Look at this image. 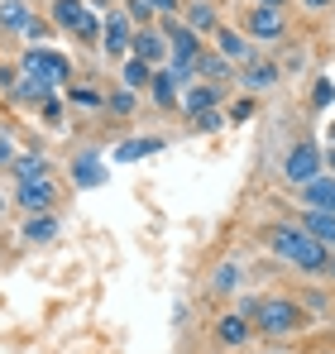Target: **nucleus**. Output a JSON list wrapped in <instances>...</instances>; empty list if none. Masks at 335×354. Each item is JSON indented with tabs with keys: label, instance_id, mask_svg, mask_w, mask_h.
Returning a JSON list of instances; mask_svg holds the SVG:
<instances>
[{
	"label": "nucleus",
	"instance_id": "nucleus-1",
	"mask_svg": "<svg viewBox=\"0 0 335 354\" xmlns=\"http://www.w3.org/2000/svg\"><path fill=\"white\" fill-rule=\"evenodd\" d=\"M269 244L278 249L287 263H297L302 273H326V263H331V254H326L321 239L302 235V230H287V225H273L269 230Z\"/></svg>",
	"mask_w": 335,
	"mask_h": 354
},
{
	"label": "nucleus",
	"instance_id": "nucleus-2",
	"mask_svg": "<svg viewBox=\"0 0 335 354\" xmlns=\"http://www.w3.org/2000/svg\"><path fill=\"white\" fill-rule=\"evenodd\" d=\"M24 77H34V82H44V86H57V82H67V77H72V67H67L62 53L29 48V53H24Z\"/></svg>",
	"mask_w": 335,
	"mask_h": 354
},
{
	"label": "nucleus",
	"instance_id": "nucleus-3",
	"mask_svg": "<svg viewBox=\"0 0 335 354\" xmlns=\"http://www.w3.org/2000/svg\"><path fill=\"white\" fill-rule=\"evenodd\" d=\"M249 316H259V326H264L269 335H287V330L297 326V306H292V301H282V297H273V301H259Z\"/></svg>",
	"mask_w": 335,
	"mask_h": 354
},
{
	"label": "nucleus",
	"instance_id": "nucleus-4",
	"mask_svg": "<svg viewBox=\"0 0 335 354\" xmlns=\"http://www.w3.org/2000/svg\"><path fill=\"white\" fill-rule=\"evenodd\" d=\"M15 201H19L24 211H48V206L57 201L53 177H24V182H19V192H15Z\"/></svg>",
	"mask_w": 335,
	"mask_h": 354
},
{
	"label": "nucleus",
	"instance_id": "nucleus-5",
	"mask_svg": "<svg viewBox=\"0 0 335 354\" xmlns=\"http://www.w3.org/2000/svg\"><path fill=\"white\" fill-rule=\"evenodd\" d=\"M316 168H321V153H316L311 144H297V149L287 153V177H292V182H311Z\"/></svg>",
	"mask_w": 335,
	"mask_h": 354
},
{
	"label": "nucleus",
	"instance_id": "nucleus-6",
	"mask_svg": "<svg viewBox=\"0 0 335 354\" xmlns=\"http://www.w3.org/2000/svg\"><path fill=\"white\" fill-rule=\"evenodd\" d=\"M249 34H254V39H278L282 15L273 10V5H254V10H249Z\"/></svg>",
	"mask_w": 335,
	"mask_h": 354
},
{
	"label": "nucleus",
	"instance_id": "nucleus-7",
	"mask_svg": "<svg viewBox=\"0 0 335 354\" xmlns=\"http://www.w3.org/2000/svg\"><path fill=\"white\" fill-rule=\"evenodd\" d=\"M0 24L5 29H24V34H44L39 24H34V15H29V5H19V0H0Z\"/></svg>",
	"mask_w": 335,
	"mask_h": 354
},
{
	"label": "nucleus",
	"instance_id": "nucleus-8",
	"mask_svg": "<svg viewBox=\"0 0 335 354\" xmlns=\"http://www.w3.org/2000/svg\"><path fill=\"white\" fill-rule=\"evenodd\" d=\"M302 201H307L311 211H331L335 216V177H311L307 192H302Z\"/></svg>",
	"mask_w": 335,
	"mask_h": 354
},
{
	"label": "nucleus",
	"instance_id": "nucleus-9",
	"mask_svg": "<svg viewBox=\"0 0 335 354\" xmlns=\"http://www.w3.org/2000/svg\"><path fill=\"white\" fill-rule=\"evenodd\" d=\"M72 177H77L82 187H101V182H106V168H101L91 153H77V163H72Z\"/></svg>",
	"mask_w": 335,
	"mask_h": 354
},
{
	"label": "nucleus",
	"instance_id": "nucleus-10",
	"mask_svg": "<svg viewBox=\"0 0 335 354\" xmlns=\"http://www.w3.org/2000/svg\"><path fill=\"white\" fill-rule=\"evenodd\" d=\"M307 230H311V239H321V244H335V216L331 211H311L307 216Z\"/></svg>",
	"mask_w": 335,
	"mask_h": 354
},
{
	"label": "nucleus",
	"instance_id": "nucleus-11",
	"mask_svg": "<svg viewBox=\"0 0 335 354\" xmlns=\"http://www.w3.org/2000/svg\"><path fill=\"white\" fill-rule=\"evenodd\" d=\"M192 58H197V34H192V29H177V34H172V62L192 67Z\"/></svg>",
	"mask_w": 335,
	"mask_h": 354
},
{
	"label": "nucleus",
	"instance_id": "nucleus-12",
	"mask_svg": "<svg viewBox=\"0 0 335 354\" xmlns=\"http://www.w3.org/2000/svg\"><path fill=\"white\" fill-rule=\"evenodd\" d=\"M53 19L62 29H77L87 19V10H82V0H53Z\"/></svg>",
	"mask_w": 335,
	"mask_h": 354
},
{
	"label": "nucleus",
	"instance_id": "nucleus-13",
	"mask_svg": "<svg viewBox=\"0 0 335 354\" xmlns=\"http://www.w3.org/2000/svg\"><path fill=\"white\" fill-rule=\"evenodd\" d=\"M53 235H57L53 216H34V221H24V239H29V244H44V239H53Z\"/></svg>",
	"mask_w": 335,
	"mask_h": 354
},
{
	"label": "nucleus",
	"instance_id": "nucleus-14",
	"mask_svg": "<svg viewBox=\"0 0 335 354\" xmlns=\"http://www.w3.org/2000/svg\"><path fill=\"white\" fill-rule=\"evenodd\" d=\"M216 335H221L225 345H244V335H249V326H244V316H221V326H216Z\"/></svg>",
	"mask_w": 335,
	"mask_h": 354
},
{
	"label": "nucleus",
	"instance_id": "nucleus-15",
	"mask_svg": "<svg viewBox=\"0 0 335 354\" xmlns=\"http://www.w3.org/2000/svg\"><path fill=\"white\" fill-rule=\"evenodd\" d=\"M129 48V24L125 19H106V53H125Z\"/></svg>",
	"mask_w": 335,
	"mask_h": 354
},
{
	"label": "nucleus",
	"instance_id": "nucleus-16",
	"mask_svg": "<svg viewBox=\"0 0 335 354\" xmlns=\"http://www.w3.org/2000/svg\"><path fill=\"white\" fill-rule=\"evenodd\" d=\"M129 44H134V53H139L144 62L163 58V34H149V29H144V34H139V39H129Z\"/></svg>",
	"mask_w": 335,
	"mask_h": 354
},
{
	"label": "nucleus",
	"instance_id": "nucleus-17",
	"mask_svg": "<svg viewBox=\"0 0 335 354\" xmlns=\"http://www.w3.org/2000/svg\"><path fill=\"white\" fill-rule=\"evenodd\" d=\"M244 82H249V86H273V82H278V67H273V62H249Z\"/></svg>",
	"mask_w": 335,
	"mask_h": 354
},
{
	"label": "nucleus",
	"instance_id": "nucleus-18",
	"mask_svg": "<svg viewBox=\"0 0 335 354\" xmlns=\"http://www.w3.org/2000/svg\"><path fill=\"white\" fill-rule=\"evenodd\" d=\"M154 149H163V144H159V139H129V144H120V158L134 163V158H144V153H154Z\"/></svg>",
	"mask_w": 335,
	"mask_h": 354
},
{
	"label": "nucleus",
	"instance_id": "nucleus-19",
	"mask_svg": "<svg viewBox=\"0 0 335 354\" xmlns=\"http://www.w3.org/2000/svg\"><path fill=\"white\" fill-rule=\"evenodd\" d=\"M149 82H154V72H149L144 58H134L129 67H125V86H149Z\"/></svg>",
	"mask_w": 335,
	"mask_h": 354
},
{
	"label": "nucleus",
	"instance_id": "nucleus-20",
	"mask_svg": "<svg viewBox=\"0 0 335 354\" xmlns=\"http://www.w3.org/2000/svg\"><path fill=\"white\" fill-rule=\"evenodd\" d=\"M211 106H216V86H197V91L187 96V111H192V115H197V111H211Z\"/></svg>",
	"mask_w": 335,
	"mask_h": 354
},
{
	"label": "nucleus",
	"instance_id": "nucleus-21",
	"mask_svg": "<svg viewBox=\"0 0 335 354\" xmlns=\"http://www.w3.org/2000/svg\"><path fill=\"white\" fill-rule=\"evenodd\" d=\"M154 96H159V106H172V101H177V82H172V72H168V77H154Z\"/></svg>",
	"mask_w": 335,
	"mask_h": 354
},
{
	"label": "nucleus",
	"instance_id": "nucleus-22",
	"mask_svg": "<svg viewBox=\"0 0 335 354\" xmlns=\"http://www.w3.org/2000/svg\"><path fill=\"white\" fill-rule=\"evenodd\" d=\"M15 173H19V182H24V177H48V168H44V158L29 153V158H15Z\"/></svg>",
	"mask_w": 335,
	"mask_h": 354
},
{
	"label": "nucleus",
	"instance_id": "nucleus-23",
	"mask_svg": "<svg viewBox=\"0 0 335 354\" xmlns=\"http://www.w3.org/2000/svg\"><path fill=\"white\" fill-rule=\"evenodd\" d=\"M15 96H19V101H44V96H48V86H44V82H34V77H24V82L15 86Z\"/></svg>",
	"mask_w": 335,
	"mask_h": 354
},
{
	"label": "nucleus",
	"instance_id": "nucleus-24",
	"mask_svg": "<svg viewBox=\"0 0 335 354\" xmlns=\"http://www.w3.org/2000/svg\"><path fill=\"white\" fill-rule=\"evenodd\" d=\"M221 48H225V53H230V58H244V53H249V44H244L239 34H230V29H225V34H221Z\"/></svg>",
	"mask_w": 335,
	"mask_h": 354
},
{
	"label": "nucleus",
	"instance_id": "nucleus-25",
	"mask_svg": "<svg viewBox=\"0 0 335 354\" xmlns=\"http://www.w3.org/2000/svg\"><path fill=\"white\" fill-rule=\"evenodd\" d=\"M201 72H206L211 82H221V77H230V67H225V58H216V53H211V58H201Z\"/></svg>",
	"mask_w": 335,
	"mask_h": 354
},
{
	"label": "nucleus",
	"instance_id": "nucleus-26",
	"mask_svg": "<svg viewBox=\"0 0 335 354\" xmlns=\"http://www.w3.org/2000/svg\"><path fill=\"white\" fill-rule=\"evenodd\" d=\"M192 24H197V29H211V24H216L211 5H192Z\"/></svg>",
	"mask_w": 335,
	"mask_h": 354
},
{
	"label": "nucleus",
	"instance_id": "nucleus-27",
	"mask_svg": "<svg viewBox=\"0 0 335 354\" xmlns=\"http://www.w3.org/2000/svg\"><path fill=\"white\" fill-rule=\"evenodd\" d=\"M77 34H82L87 44H96V34H101V19H91V15H87V19L77 24Z\"/></svg>",
	"mask_w": 335,
	"mask_h": 354
},
{
	"label": "nucleus",
	"instance_id": "nucleus-28",
	"mask_svg": "<svg viewBox=\"0 0 335 354\" xmlns=\"http://www.w3.org/2000/svg\"><path fill=\"white\" fill-rule=\"evenodd\" d=\"M129 15H134V19H139V24H144V19H149V15H154V5H149V0H129Z\"/></svg>",
	"mask_w": 335,
	"mask_h": 354
},
{
	"label": "nucleus",
	"instance_id": "nucleus-29",
	"mask_svg": "<svg viewBox=\"0 0 335 354\" xmlns=\"http://www.w3.org/2000/svg\"><path fill=\"white\" fill-rule=\"evenodd\" d=\"M111 106L120 111V115H129V111H134V96H129V91H120V96H115Z\"/></svg>",
	"mask_w": 335,
	"mask_h": 354
},
{
	"label": "nucleus",
	"instance_id": "nucleus-30",
	"mask_svg": "<svg viewBox=\"0 0 335 354\" xmlns=\"http://www.w3.org/2000/svg\"><path fill=\"white\" fill-rule=\"evenodd\" d=\"M331 96H335L331 82H316V106H331Z\"/></svg>",
	"mask_w": 335,
	"mask_h": 354
},
{
	"label": "nucleus",
	"instance_id": "nucleus-31",
	"mask_svg": "<svg viewBox=\"0 0 335 354\" xmlns=\"http://www.w3.org/2000/svg\"><path fill=\"white\" fill-rule=\"evenodd\" d=\"M221 115H211V111H197V129H216Z\"/></svg>",
	"mask_w": 335,
	"mask_h": 354
},
{
	"label": "nucleus",
	"instance_id": "nucleus-32",
	"mask_svg": "<svg viewBox=\"0 0 335 354\" xmlns=\"http://www.w3.org/2000/svg\"><path fill=\"white\" fill-rule=\"evenodd\" d=\"M44 120L57 124V120H62V106H57V101H44Z\"/></svg>",
	"mask_w": 335,
	"mask_h": 354
},
{
	"label": "nucleus",
	"instance_id": "nucleus-33",
	"mask_svg": "<svg viewBox=\"0 0 335 354\" xmlns=\"http://www.w3.org/2000/svg\"><path fill=\"white\" fill-rule=\"evenodd\" d=\"M235 278H239L235 268H221V273H216V288H235Z\"/></svg>",
	"mask_w": 335,
	"mask_h": 354
},
{
	"label": "nucleus",
	"instance_id": "nucleus-34",
	"mask_svg": "<svg viewBox=\"0 0 335 354\" xmlns=\"http://www.w3.org/2000/svg\"><path fill=\"white\" fill-rule=\"evenodd\" d=\"M149 5H159V10H177V0H149Z\"/></svg>",
	"mask_w": 335,
	"mask_h": 354
},
{
	"label": "nucleus",
	"instance_id": "nucleus-35",
	"mask_svg": "<svg viewBox=\"0 0 335 354\" xmlns=\"http://www.w3.org/2000/svg\"><path fill=\"white\" fill-rule=\"evenodd\" d=\"M307 5H311V10H321V5H331V0H307Z\"/></svg>",
	"mask_w": 335,
	"mask_h": 354
},
{
	"label": "nucleus",
	"instance_id": "nucleus-36",
	"mask_svg": "<svg viewBox=\"0 0 335 354\" xmlns=\"http://www.w3.org/2000/svg\"><path fill=\"white\" fill-rule=\"evenodd\" d=\"M259 5H273V10H278V5H282V0H259Z\"/></svg>",
	"mask_w": 335,
	"mask_h": 354
},
{
	"label": "nucleus",
	"instance_id": "nucleus-37",
	"mask_svg": "<svg viewBox=\"0 0 335 354\" xmlns=\"http://www.w3.org/2000/svg\"><path fill=\"white\" fill-rule=\"evenodd\" d=\"M326 268H331V273H335V259H331V263H326Z\"/></svg>",
	"mask_w": 335,
	"mask_h": 354
},
{
	"label": "nucleus",
	"instance_id": "nucleus-38",
	"mask_svg": "<svg viewBox=\"0 0 335 354\" xmlns=\"http://www.w3.org/2000/svg\"><path fill=\"white\" fill-rule=\"evenodd\" d=\"M331 168H335V153H331Z\"/></svg>",
	"mask_w": 335,
	"mask_h": 354
}]
</instances>
